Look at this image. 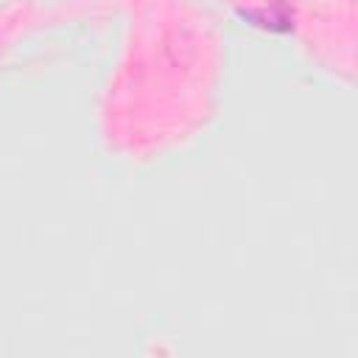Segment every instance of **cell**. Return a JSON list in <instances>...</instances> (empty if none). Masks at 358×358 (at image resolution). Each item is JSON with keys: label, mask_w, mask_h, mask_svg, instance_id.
Instances as JSON below:
<instances>
[{"label": "cell", "mask_w": 358, "mask_h": 358, "mask_svg": "<svg viewBox=\"0 0 358 358\" xmlns=\"http://www.w3.org/2000/svg\"><path fill=\"white\" fill-rule=\"evenodd\" d=\"M238 17L257 25V28H266V31H291V20L285 14H277V11H257V8H238Z\"/></svg>", "instance_id": "cell-1"}]
</instances>
